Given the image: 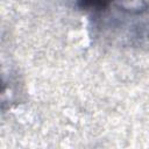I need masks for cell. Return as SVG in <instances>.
<instances>
[{
	"label": "cell",
	"mask_w": 149,
	"mask_h": 149,
	"mask_svg": "<svg viewBox=\"0 0 149 149\" xmlns=\"http://www.w3.org/2000/svg\"><path fill=\"white\" fill-rule=\"evenodd\" d=\"M114 0H78V6L83 9H100L108 6Z\"/></svg>",
	"instance_id": "1"
}]
</instances>
